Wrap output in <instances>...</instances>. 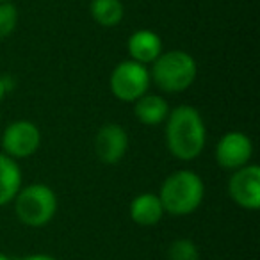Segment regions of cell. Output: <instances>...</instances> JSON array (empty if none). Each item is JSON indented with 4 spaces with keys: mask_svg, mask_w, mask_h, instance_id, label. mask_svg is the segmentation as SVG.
<instances>
[{
    "mask_svg": "<svg viewBox=\"0 0 260 260\" xmlns=\"http://www.w3.org/2000/svg\"><path fill=\"white\" fill-rule=\"evenodd\" d=\"M166 121V143L171 155L180 160H194L207 141L202 114L191 105H178L168 114Z\"/></svg>",
    "mask_w": 260,
    "mask_h": 260,
    "instance_id": "1",
    "label": "cell"
},
{
    "mask_svg": "<svg viewBox=\"0 0 260 260\" xmlns=\"http://www.w3.org/2000/svg\"><path fill=\"white\" fill-rule=\"evenodd\" d=\"M203 194L205 185L200 175L189 170H180L164 180L159 200L164 212L171 216H187L202 205Z\"/></svg>",
    "mask_w": 260,
    "mask_h": 260,
    "instance_id": "2",
    "label": "cell"
},
{
    "mask_svg": "<svg viewBox=\"0 0 260 260\" xmlns=\"http://www.w3.org/2000/svg\"><path fill=\"white\" fill-rule=\"evenodd\" d=\"M152 64L150 77L160 89L168 93H182L189 89L198 73L194 57L184 50L164 52Z\"/></svg>",
    "mask_w": 260,
    "mask_h": 260,
    "instance_id": "3",
    "label": "cell"
},
{
    "mask_svg": "<svg viewBox=\"0 0 260 260\" xmlns=\"http://www.w3.org/2000/svg\"><path fill=\"white\" fill-rule=\"evenodd\" d=\"M13 202H15L18 219L32 228H40L50 223L57 210L55 192L45 184H30L27 187H22Z\"/></svg>",
    "mask_w": 260,
    "mask_h": 260,
    "instance_id": "4",
    "label": "cell"
},
{
    "mask_svg": "<svg viewBox=\"0 0 260 260\" xmlns=\"http://www.w3.org/2000/svg\"><path fill=\"white\" fill-rule=\"evenodd\" d=\"M111 91L121 102H136L146 94L150 87V72L145 64L136 61H123L112 70L109 79Z\"/></svg>",
    "mask_w": 260,
    "mask_h": 260,
    "instance_id": "5",
    "label": "cell"
},
{
    "mask_svg": "<svg viewBox=\"0 0 260 260\" xmlns=\"http://www.w3.org/2000/svg\"><path fill=\"white\" fill-rule=\"evenodd\" d=\"M41 143V132L32 121L18 119L8 125L2 134V148L11 159H25L30 157Z\"/></svg>",
    "mask_w": 260,
    "mask_h": 260,
    "instance_id": "6",
    "label": "cell"
},
{
    "mask_svg": "<svg viewBox=\"0 0 260 260\" xmlns=\"http://www.w3.org/2000/svg\"><path fill=\"white\" fill-rule=\"evenodd\" d=\"M228 194L242 209H260V168L246 164L235 170L228 180Z\"/></svg>",
    "mask_w": 260,
    "mask_h": 260,
    "instance_id": "7",
    "label": "cell"
},
{
    "mask_svg": "<svg viewBox=\"0 0 260 260\" xmlns=\"http://www.w3.org/2000/svg\"><path fill=\"white\" fill-rule=\"evenodd\" d=\"M253 155L251 139L242 132H228L219 139L216 146V160L224 170L235 171L249 164Z\"/></svg>",
    "mask_w": 260,
    "mask_h": 260,
    "instance_id": "8",
    "label": "cell"
},
{
    "mask_svg": "<svg viewBox=\"0 0 260 260\" xmlns=\"http://www.w3.org/2000/svg\"><path fill=\"white\" fill-rule=\"evenodd\" d=\"M128 148V136L118 123H107L96 132L94 153L104 164H118Z\"/></svg>",
    "mask_w": 260,
    "mask_h": 260,
    "instance_id": "9",
    "label": "cell"
},
{
    "mask_svg": "<svg viewBox=\"0 0 260 260\" xmlns=\"http://www.w3.org/2000/svg\"><path fill=\"white\" fill-rule=\"evenodd\" d=\"M128 54L139 64H150L162 54V40L153 30L141 29L128 38Z\"/></svg>",
    "mask_w": 260,
    "mask_h": 260,
    "instance_id": "10",
    "label": "cell"
},
{
    "mask_svg": "<svg viewBox=\"0 0 260 260\" xmlns=\"http://www.w3.org/2000/svg\"><path fill=\"white\" fill-rule=\"evenodd\" d=\"M162 203H160L159 196L152 194V192H143V194L136 196L130 203V217L141 226H153L162 219Z\"/></svg>",
    "mask_w": 260,
    "mask_h": 260,
    "instance_id": "11",
    "label": "cell"
},
{
    "mask_svg": "<svg viewBox=\"0 0 260 260\" xmlns=\"http://www.w3.org/2000/svg\"><path fill=\"white\" fill-rule=\"evenodd\" d=\"M22 189V171L15 159L0 153V207L8 205Z\"/></svg>",
    "mask_w": 260,
    "mask_h": 260,
    "instance_id": "12",
    "label": "cell"
},
{
    "mask_svg": "<svg viewBox=\"0 0 260 260\" xmlns=\"http://www.w3.org/2000/svg\"><path fill=\"white\" fill-rule=\"evenodd\" d=\"M136 118L143 123V125H159V123L166 121L168 114H170V107H168L166 100L159 94H143L141 98L136 100Z\"/></svg>",
    "mask_w": 260,
    "mask_h": 260,
    "instance_id": "13",
    "label": "cell"
},
{
    "mask_svg": "<svg viewBox=\"0 0 260 260\" xmlns=\"http://www.w3.org/2000/svg\"><path fill=\"white\" fill-rule=\"evenodd\" d=\"M91 16L102 27H114L123 20L125 9L121 0H91Z\"/></svg>",
    "mask_w": 260,
    "mask_h": 260,
    "instance_id": "14",
    "label": "cell"
},
{
    "mask_svg": "<svg viewBox=\"0 0 260 260\" xmlns=\"http://www.w3.org/2000/svg\"><path fill=\"white\" fill-rule=\"evenodd\" d=\"M170 260H200V251L191 239H177L168 248Z\"/></svg>",
    "mask_w": 260,
    "mask_h": 260,
    "instance_id": "15",
    "label": "cell"
},
{
    "mask_svg": "<svg viewBox=\"0 0 260 260\" xmlns=\"http://www.w3.org/2000/svg\"><path fill=\"white\" fill-rule=\"evenodd\" d=\"M18 25V9L11 2H0V40L11 36Z\"/></svg>",
    "mask_w": 260,
    "mask_h": 260,
    "instance_id": "16",
    "label": "cell"
},
{
    "mask_svg": "<svg viewBox=\"0 0 260 260\" xmlns=\"http://www.w3.org/2000/svg\"><path fill=\"white\" fill-rule=\"evenodd\" d=\"M22 260H57V258H54V256H50V255H43V253H38V255H29Z\"/></svg>",
    "mask_w": 260,
    "mask_h": 260,
    "instance_id": "17",
    "label": "cell"
},
{
    "mask_svg": "<svg viewBox=\"0 0 260 260\" xmlns=\"http://www.w3.org/2000/svg\"><path fill=\"white\" fill-rule=\"evenodd\" d=\"M6 94H8V91H6L4 80H2V77H0V104H2V100H4Z\"/></svg>",
    "mask_w": 260,
    "mask_h": 260,
    "instance_id": "18",
    "label": "cell"
},
{
    "mask_svg": "<svg viewBox=\"0 0 260 260\" xmlns=\"http://www.w3.org/2000/svg\"><path fill=\"white\" fill-rule=\"evenodd\" d=\"M0 260H11V256L4 255V253H0Z\"/></svg>",
    "mask_w": 260,
    "mask_h": 260,
    "instance_id": "19",
    "label": "cell"
},
{
    "mask_svg": "<svg viewBox=\"0 0 260 260\" xmlns=\"http://www.w3.org/2000/svg\"><path fill=\"white\" fill-rule=\"evenodd\" d=\"M0 2H11V0H0Z\"/></svg>",
    "mask_w": 260,
    "mask_h": 260,
    "instance_id": "20",
    "label": "cell"
}]
</instances>
